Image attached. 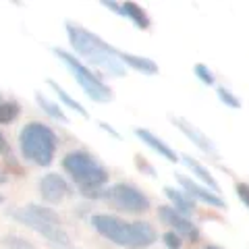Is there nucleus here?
Wrapping results in <instances>:
<instances>
[{
    "instance_id": "nucleus-13",
    "label": "nucleus",
    "mask_w": 249,
    "mask_h": 249,
    "mask_svg": "<svg viewBox=\"0 0 249 249\" xmlns=\"http://www.w3.org/2000/svg\"><path fill=\"white\" fill-rule=\"evenodd\" d=\"M135 137L137 139H142V142L147 145V147H152V150L160 156V158H164V160H168V162H178V154L170 147L164 139H160L156 133H152L150 129H143V127H137L135 131Z\"/></svg>"
},
{
    "instance_id": "nucleus-22",
    "label": "nucleus",
    "mask_w": 249,
    "mask_h": 249,
    "mask_svg": "<svg viewBox=\"0 0 249 249\" xmlns=\"http://www.w3.org/2000/svg\"><path fill=\"white\" fill-rule=\"evenodd\" d=\"M193 73H196V77H197V79L204 83V85H214V83H216L214 71H212V69H210L208 65H204V62H197V65L193 67Z\"/></svg>"
},
{
    "instance_id": "nucleus-1",
    "label": "nucleus",
    "mask_w": 249,
    "mask_h": 249,
    "mask_svg": "<svg viewBox=\"0 0 249 249\" xmlns=\"http://www.w3.org/2000/svg\"><path fill=\"white\" fill-rule=\"evenodd\" d=\"M67 37L71 42V48L75 50L77 56H81L91 67L100 69L102 73L110 77H124L127 67L121 60V50L104 42L98 34H93L88 27L79 25L75 21H67Z\"/></svg>"
},
{
    "instance_id": "nucleus-5",
    "label": "nucleus",
    "mask_w": 249,
    "mask_h": 249,
    "mask_svg": "<svg viewBox=\"0 0 249 249\" xmlns=\"http://www.w3.org/2000/svg\"><path fill=\"white\" fill-rule=\"evenodd\" d=\"M19 147L23 160L34 166H50L58 150V135L40 121H29L19 131Z\"/></svg>"
},
{
    "instance_id": "nucleus-9",
    "label": "nucleus",
    "mask_w": 249,
    "mask_h": 249,
    "mask_svg": "<svg viewBox=\"0 0 249 249\" xmlns=\"http://www.w3.org/2000/svg\"><path fill=\"white\" fill-rule=\"evenodd\" d=\"M177 181H178V185H181V189H183L193 201H196V204H206V206H210V208H218V210L227 208V201H224L220 196H218V193L210 191L208 187H204L201 183H197L196 178L185 177V175L178 173V175H177Z\"/></svg>"
},
{
    "instance_id": "nucleus-16",
    "label": "nucleus",
    "mask_w": 249,
    "mask_h": 249,
    "mask_svg": "<svg viewBox=\"0 0 249 249\" xmlns=\"http://www.w3.org/2000/svg\"><path fill=\"white\" fill-rule=\"evenodd\" d=\"M121 60H123V65L127 67V69L139 71L142 75H156V73L160 71L158 65H156L152 58H147V56H137V54H131V52H123L121 50Z\"/></svg>"
},
{
    "instance_id": "nucleus-10",
    "label": "nucleus",
    "mask_w": 249,
    "mask_h": 249,
    "mask_svg": "<svg viewBox=\"0 0 249 249\" xmlns=\"http://www.w3.org/2000/svg\"><path fill=\"white\" fill-rule=\"evenodd\" d=\"M37 191L40 197L46 204H60L62 199H67L71 196V187H69L67 178L58 173H48L37 181Z\"/></svg>"
},
{
    "instance_id": "nucleus-30",
    "label": "nucleus",
    "mask_w": 249,
    "mask_h": 249,
    "mask_svg": "<svg viewBox=\"0 0 249 249\" xmlns=\"http://www.w3.org/2000/svg\"><path fill=\"white\" fill-rule=\"evenodd\" d=\"M4 204V196H2V193H0V206H2Z\"/></svg>"
},
{
    "instance_id": "nucleus-6",
    "label": "nucleus",
    "mask_w": 249,
    "mask_h": 249,
    "mask_svg": "<svg viewBox=\"0 0 249 249\" xmlns=\"http://www.w3.org/2000/svg\"><path fill=\"white\" fill-rule=\"evenodd\" d=\"M54 56H56L62 65L69 69V73L73 75V79L77 81V85L85 91L91 102H98V104H108L114 100V91L112 88L108 85L102 77H98L96 73L91 71V67H88L81 58H75V54L62 50V48H52Z\"/></svg>"
},
{
    "instance_id": "nucleus-4",
    "label": "nucleus",
    "mask_w": 249,
    "mask_h": 249,
    "mask_svg": "<svg viewBox=\"0 0 249 249\" xmlns=\"http://www.w3.org/2000/svg\"><path fill=\"white\" fill-rule=\"evenodd\" d=\"M9 214L13 220H17L23 227L31 229L37 235H42L50 245L58 247V249H71V237L62 227L58 214L54 212L48 206H40V204H27V206H19L9 210Z\"/></svg>"
},
{
    "instance_id": "nucleus-11",
    "label": "nucleus",
    "mask_w": 249,
    "mask_h": 249,
    "mask_svg": "<svg viewBox=\"0 0 249 249\" xmlns=\"http://www.w3.org/2000/svg\"><path fill=\"white\" fill-rule=\"evenodd\" d=\"M173 124L175 127L181 131V133L189 139V142H193V145H197L201 152H204L206 156H212V158H218V150H216V145H214V142L210 139L204 131L201 129H197L193 123H189L187 119H183V116H173Z\"/></svg>"
},
{
    "instance_id": "nucleus-27",
    "label": "nucleus",
    "mask_w": 249,
    "mask_h": 249,
    "mask_svg": "<svg viewBox=\"0 0 249 249\" xmlns=\"http://www.w3.org/2000/svg\"><path fill=\"white\" fill-rule=\"evenodd\" d=\"M100 127H102L104 131H108V133H110L112 137H116V139L121 137V133H119V131H114V129H112V127H110V124H108V123H100Z\"/></svg>"
},
{
    "instance_id": "nucleus-3",
    "label": "nucleus",
    "mask_w": 249,
    "mask_h": 249,
    "mask_svg": "<svg viewBox=\"0 0 249 249\" xmlns=\"http://www.w3.org/2000/svg\"><path fill=\"white\" fill-rule=\"evenodd\" d=\"M62 170L73 178L85 197H102L104 185L110 178L108 168L88 150H73L62 158Z\"/></svg>"
},
{
    "instance_id": "nucleus-24",
    "label": "nucleus",
    "mask_w": 249,
    "mask_h": 249,
    "mask_svg": "<svg viewBox=\"0 0 249 249\" xmlns=\"http://www.w3.org/2000/svg\"><path fill=\"white\" fill-rule=\"evenodd\" d=\"M0 156L6 160V162H11V164H15V156H13V150H11V145L9 142H6V137L4 133L0 131Z\"/></svg>"
},
{
    "instance_id": "nucleus-29",
    "label": "nucleus",
    "mask_w": 249,
    "mask_h": 249,
    "mask_svg": "<svg viewBox=\"0 0 249 249\" xmlns=\"http://www.w3.org/2000/svg\"><path fill=\"white\" fill-rule=\"evenodd\" d=\"M201 249H222V247H218V245H212V243H210V245H204Z\"/></svg>"
},
{
    "instance_id": "nucleus-8",
    "label": "nucleus",
    "mask_w": 249,
    "mask_h": 249,
    "mask_svg": "<svg viewBox=\"0 0 249 249\" xmlns=\"http://www.w3.org/2000/svg\"><path fill=\"white\" fill-rule=\"evenodd\" d=\"M158 218L164 224H168L170 231L177 232L181 239L185 241H191V243H197L201 232H199V227L196 222L191 220V218H187L183 214H178L175 208L170 206H158Z\"/></svg>"
},
{
    "instance_id": "nucleus-17",
    "label": "nucleus",
    "mask_w": 249,
    "mask_h": 249,
    "mask_svg": "<svg viewBox=\"0 0 249 249\" xmlns=\"http://www.w3.org/2000/svg\"><path fill=\"white\" fill-rule=\"evenodd\" d=\"M48 85L54 89V93H56L58 100H60V102L65 104L67 108H71V110H75L79 116H83V119H89V112L83 108V104H81V102H77V100H75L69 91H65V88H60V85H58L56 81H54V79H48Z\"/></svg>"
},
{
    "instance_id": "nucleus-19",
    "label": "nucleus",
    "mask_w": 249,
    "mask_h": 249,
    "mask_svg": "<svg viewBox=\"0 0 249 249\" xmlns=\"http://www.w3.org/2000/svg\"><path fill=\"white\" fill-rule=\"evenodd\" d=\"M21 108L17 102H6V100H0V124H9L19 116Z\"/></svg>"
},
{
    "instance_id": "nucleus-12",
    "label": "nucleus",
    "mask_w": 249,
    "mask_h": 249,
    "mask_svg": "<svg viewBox=\"0 0 249 249\" xmlns=\"http://www.w3.org/2000/svg\"><path fill=\"white\" fill-rule=\"evenodd\" d=\"M102 6H106V9H110L112 13H119L123 15L124 19H129L137 29H150L152 21H150V15L145 13V9H142L137 2H114V0H104Z\"/></svg>"
},
{
    "instance_id": "nucleus-7",
    "label": "nucleus",
    "mask_w": 249,
    "mask_h": 249,
    "mask_svg": "<svg viewBox=\"0 0 249 249\" xmlns=\"http://www.w3.org/2000/svg\"><path fill=\"white\" fill-rule=\"evenodd\" d=\"M102 197L108 199L116 210H121L124 214H143L152 208L150 197H147L139 187H135L133 183H127V181L114 183L110 189H104Z\"/></svg>"
},
{
    "instance_id": "nucleus-31",
    "label": "nucleus",
    "mask_w": 249,
    "mask_h": 249,
    "mask_svg": "<svg viewBox=\"0 0 249 249\" xmlns=\"http://www.w3.org/2000/svg\"><path fill=\"white\" fill-rule=\"evenodd\" d=\"M0 100H2V98H0Z\"/></svg>"
},
{
    "instance_id": "nucleus-20",
    "label": "nucleus",
    "mask_w": 249,
    "mask_h": 249,
    "mask_svg": "<svg viewBox=\"0 0 249 249\" xmlns=\"http://www.w3.org/2000/svg\"><path fill=\"white\" fill-rule=\"evenodd\" d=\"M2 245L6 249H37L31 241H27L25 237H19V235H4Z\"/></svg>"
},
{
    "instance_id": "nucleus-18",
    "label": "nucleus",
    "mask_w": 249,
    "mask_h": 249,
    "mask_svg": "<svg viewBox=\"0 0 249 249\" xmlns=\"http://www.w3.org/2000/svg\"><path fill=\"white\" fill-rule=\"evenodd\" d=\"M36 102H37V106H40L46 114L50 116L52 121H58V123H62V124H69V116L65 114V110H62L60 104L52 102V100H48L46 96H42L40 91H36Z\"/></svg>"
},
{
    "instance_id": "nucleus-2",
    "label": "nucleus",
    "mask_w": 249,
    "mask_h": 249,
    "mask_svg": "<svg viewBox=\"0 0 249 249\" xmlns=\"http://www.w3.org/2000/svg\"><path fill=\"white\" fill-rule=\"evenodd\" d=\"M89 224L98 235L123 249H147L158 241V232L145 220L129 222L116 214L100 212L89 218Z\"/></svg>"
},
{
    "instance_id": "nucleus-23",
    "label": "nucleus",
    "mask_w": 249,
    "mask_h": 249,
    "mask_svg": "<svg viewBox=\"0 0 249 249\" xmlns=\"http://www.w3.org/2000/svg\"><path fill=\"white\" fill-rule=\"evenodd\" d=\"M162 241H164V245H166L168 249H181V247H183V239L178 237L177 232H173V231L164 232V235H162Z\"/></svg>"
},
{
    "instance_id": "nucleus-25",
    "label": "nucleus",
    "mask_w": 249,
    "mask_h": 249,
    "mask_svg": "<svg viewBox=\"0 0 249 249\" xmlns=\"http://www.w3.org/2000/svg\"><path fill=\"white\" fill-rule=\"evenodd\" d=\"M235 191H237V197L241 199V204L249 210V185L247 183H237Z\"/></svg>"
},
{
    "instance_id": "nucleus-21",
    "label": "nucleus",
    "mask_w": 249,
    "mask_h": 249,
    "mask_svg": "<svg viewBox=\"0 0 249 249\" xmlns=\"http://www.w3.org/2000/svg\"><path fill=\"white\" fill-rule=\"evenodd\" d=\"M216 93H218V100H220L224 106H229V108H241V98L237 96L235 91H231L229 88L220 85V88L216 89Z\"/></svg>"
},
{
    "instance_id": "nucleus-28",
    "label": "nucleus",
    "mask_w": 249,
    "mask_h": 249,
    "mask_svg": "<svg viewBox=\"0 0 249 249\" xmlns=\"http://www.w3.org/2000/svg\"><path fill=\"white\" fill-rule=\"evenodd\" d=\"M6 181H9V170L0 166V185H4Z\"/></svg>"
},
{
    "instance_id": "nucleus-26",
    "label": "nucleus",
    "mask_w": 249,
    "mask_h": 249,
    "mask_svg": "<svg viewBox=\"0 0 249 249\" xmlns=\"http://www.w3.org/2000/svg\"><path fill=\"white\" fill-rule=\"evenodd\" d=\"M135 162H137V168H139V170H147V173H150V177H156V173H154V168H152L150 164H147V162H145V158H143V156H135Z\"/></svg>"
},
{
    "instance_id": "nucleus-14",
    "label": "nucleus",
    "mask_w": 249,
    "mask_h": 249,
    "mask_svg": "<svg viewBox=\"0 0 249 249\" xmlns=\"http://www.w3.org/2000/svg\"><path fill=\"white\" fill-rule=\"evenodd\" d=\"M178 160H181L183 164L191 170V175H196L197 181L204 185V187H208L210 191H214V193L220 191V185H218V181L214 178V175L210 173L208 166L201 164L197 158H193V156H189V154H183V156H178Z\"/></svg>"
},
{
    "instance_id": "nucleus-15",
    "label": "nucleus",
    "mask_w": 249,
    "mask_h": 249,
    "mask_svg": "<svg viewBox=\"0 0 249 249\" xmlns=\"http://www.w3.org/2000/svg\"><path fill=\"white\" fill-rule=\"evenodd\" d=\"M162 191H164V196L168 197L170 208H175L178 214H183V216L189 218L193 212H196V201H193L189 196H187L183 189H177V187L166 185Z\"/></svg>"
}]
</instances>
